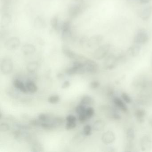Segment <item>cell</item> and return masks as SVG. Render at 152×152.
<instances>
[{
	"label": "cell",
	"mask_w": 152,
	"mask_h": 152,
	"mask_svg": "<svg viewBox=\"0 0 152 152\" xmlns=\"http://www.w3.org/2000/svg\"><path fill=\"white\" fill-rule=\"evenodd\" d=\"M111 49V45L109 43L104 44L99 47L94 51L93 57L96 60H101L106 57Z\"/></svg>",
	"instance_id": "obj_3"
},
{
	"label": "cell",
	"mask_w": 152,
	"mask_h": 152,
	"mask_svg": "<svg viewBox=\"0 0 152 152\" xmlns=\"http://www.w3.org/2000/svg\"><path fill=\"white\" fill-rule=\"evenodd\" d=\"M50 121L52 123L54 128H56L64 124V118L62 117H56L52 118Z\"/></svg>",
	"instance_id": "obj_28"
},
{
	"label": "cell",
	"mask_w": 152,
	"mask_h": 152,
	"mask_svg": "<svg viewBox=\"0 0 152 152\" xmlns=\"http://www.w3.org/2000/svg\"><path fill=\"white\" fill-rule=\"evenodd\" d=\"M116 58L114 56H108L105 61V66L108 69H111L114 66L116 63Z\"/></svg>",
	"instance_id": "obj_19"
},
{
	"label": "cell",
	"mask_w": 152,
	"mask_h": 152,
	"mask_svg": "<svg viewBox=\"0 0 152 152\" xmlns=\"http://www.w3.org/2000/svg\"><path fill=\"white\" fill-rule=\"evenodd\" d=\"M105 123L102 120H98L94 123L93 129L96 131H101L104 129Z\"/></svg>",
	"instance_id": "obj_22"
},
{
	"label": "cell",
	"mask_w": 152,
	"mask_h": 152,
	"mask_svg": "<svg viewBox=\"0 0 152 152\" xmlns=\"http://www.w3.org/2000/svg\"><path fill=\"white\" fill-rule=\"evenodd\" d=\"M62 39L65 42L71 41L73 39V34L72 31V23L69 20L65 21L60 27Z\"/></svg>",
	"instance_id": "obj_1"
},
{
	"label": "cell",
	"mask_w": 152,
	"mask_h": 152,
	"mask_svg": "<svg viewBox=\"0 0 152 152\" xmlns=\"http://www.w3.org/2000/svg\"><path fill=\"white\" fill-rule=\"evenodd\" d=\"M62 51L64 55L68 58L74 60L80 61L81 60H85L86 58L83 56L76 54L66 45H63L62 47Z\"/></svg>",
	"instance_id": "obj_6"
},
{
	"label": "cell",
	"mask_w": 152,
	"mask_h": 152,
	"mask_svg": "<svg viewBox=\"0 0 152 152\" xmlns=\"http://www.w3.org/2000/svg\"><path fill=\"white\" fill-rule=\"evenodd\" d=\"M149 39L148 34L145 30L138 31L134 37V42L136 44L142 45L147 42Z\"/></svg>",
	"instance_id": "obj_8"
},
{
	"label": "cell",
	"mask_w": 152,
	"mask_h": 152,
	"mask_svg": "<svg viewBox=\"0 0 152 152\" xmlns=\"http://www.w3.org/2000/svg\"><path fill=\"white\" fill-rule=\"evenodd\" d=\"M14 87L20 91L21 92L24 94L28 93V91L26 88V85L20 80L18 79H15L13 81Z\"/></svg>",
	"instance_id": "obj_16"
},
{
	"label": "cell",
	"mask_w": 152,
	"mask_h": 152,
	"mask_svg": "<svg viewBox=\"0 0 152 152\" xmlns=\"http://www.w3.org/2000/svg\"><path fill=\"white\" fill-rule=\"evenodd\" d=\"M66 73L69 76L75 74H83L86 72L84 64L81 61L75 60L73 63L72 67L66 69Z\"/></svg>",
	"instance_id": "obj_2"
},
{
	"label": "cell",
	"mask_w": 152,
	"mask_h": 152,
	"mask_svg": "<svg viewBox=\"0 0 152 152\" xmlns=\"http://www.w3.org/2000/svg\"><path fill=\"white\" fill-rule=\"evenodd\" d=\"M89 38L87 36H83L81 37L80 39L79 40V43L80 45L83 47L85 45H87L88 44V41Z\"/></svg>",
	"instance_id": "obj_38"
},
{
	"label": "cell",
	"mask_w": 152,
	"mask_h": 152,
	"mask_svg": "<svg viewBox=\"0 0 152 152\" xmlns=\"http://www.w3.org/2000/svg\"><path fill=\"white\" fill-rule=\"evenodd\" d=\"M113 102L117 108L124 113H126L128 110V107L124 101L122 99L118 97H115L113 98Z\"/></svg>",
	"instance_id": "obj_13"
},
{
	"label": "cell",
	"mask_w": 152,
	"mask_h": 152,
	"mask_svg": "<svg viewBox=\"0 0 152 152\" xmlns=\"http://www.w3.org/2000/svg\"><path fill=\"white\" fill-rule=\"evenodd\" d=\"M39 67V64L36 61L30 62L26 66V70L30 73L35 72Z\"/></svg>",
	"instance_id": "obj_23"
},
{
	"label": "cell",
	"mask_w": 152,
	"mask_h": 152,
	"mask_svg": "<svg viewBox=\"0 0 152 152\" xmlns=\"http://www.w3.org/2000/svg\"><path fill=\"white\" fill-rule=\"evenodd\" d=\"M152 0H140V1L142 4H148Z\"/></svg>",
	"instance_id": "obj_47"
},
{
	"label": "cell",
	"mask_w": 152,
	"mask_h": 152,
	"mask_svg": "<svg viewBox=\"0 0 152 152\" xmlns=\"http://www.w3.org/2000/svg\"><path fill=\"white\" fill-rule=\"evenodd\" d=\"M71 1H72V2L83 4V5L84 3V0H71Z\"/></svg>",
	"instance_id": "obj_46"
},
{
	"label": "cell",
	"mask_w": 152,
	"mask_h": 152,
	"mask_svg": "<svg viewBox=\"0 0 152 152\" xmlns=\"http://www.w3.org/2000/svg\"><path fill=\"white\" fill-rule=\"evenodd\" d=\"M146 115V112L143 109H138L135 112V115L138 121L140 123L144 122V119Z\"/></svg>",
	"instance_id": "obj_26"
},
{
	"label": "cell",
	"mask_w": 152,
	"mask_h": 152,
	"mask_svg": "<svg viewBox=\"0 0 152 152\" xmlns=\"http://www.w3.org/2000/svg\"><path fill=\"white\" fill-rule=\"evenodd\" d=\"M31 151L34 152H40L43 151V147L39 142H34L31 147Z\"/></svg>",
	"instance_id": "obj_29"
},
{
	"label": "cell",
	"mask_w": 152,
	"mask_h": 152,
	"mask_svg": "<svg viewBox=\"0 0 152 152\" xmlns=\"http://www.w3.org/2000/svg\"><path fill=\"white\" fill-rule=\"evenodd\" d=\"M60 97L57 95H52L50 96L48 99L49 103L51 104H57L60 101Z\"/></svg>",
	"instance_id": "obj_31"
},
{
	"label": "cell",
	"mask_w": 152,
	"mask_h": 152,
	"mask_svg": "<svg viewBox=\"0 0 152 152\" xmlns=\"http://www.w3.org/2000/svg\"><path fill=\"white\" fill-rule=\"evenodd\" d=\"M87 107L85 106L79 104L75 108V111H76V113L79 115L84 114L86 112Z\"/></svg>",
	"instance_id": "obj_33"
},
{
	"label": "cell",
	"mask_w": 152,
	"mask_h": 152,
	"mask_svg": "<svg viewBox=\"0 0 152 152\" xmlns=\"http://www.w3.org/2000/svg\"><path fill=\"white\" fill-rule=\"evenodd\" d=\"M10 129V126L7 123H1L0 124V131L1 132H6Z\"/></svg>",
	"instance_id": "obj_36"
},
{
	"label": "cell",
	"mask_w": 152,
	"mask_h": 152,
	"mask_svg": "<svg viewBox=\"0 0 152 152\" xmlns=\"http://www.w3.org/2000/svg\"><path fill=\"white\" fill-rule=\"evenodd\" d=\"M34 26L38 29H44L47 26V23L44 18L41 16L35 17L34 21Z\"/></svg>",
	"instance_id": "obj_14"
},
{
	"label": "cell",
	"mask_w": 152,
	"mask_h": 152,
	"mask_svg": "<svg viewBox=\"0 0 152 152\" xmlns=\"http://www.w3.org/2000/svg\"><path fill=\"white\" fill-rule=\"evenodd\" d=\"M22 51L25 56H30L35 53L36 48L33 44H26L22 47Z\"/></svg>",
	"instance_id": "obj_15"
},
{
	"label": "cell",
	"mask_w": 152,
	"mask_h": 152,
	"mask_svg": "<svg viewBox=\"0 0 152 152\" xmlns=\"http://www.w3.org/2000/svg\"><path fill=\"white\" fill-rule=\"evenodd\" d=\"M121 98L125 103H127V104H130L132 101V99L131 97L125 92H123L122 93Z\"/></svg>",
	"instance_id": "obj_37"
},
{
	"label": "cell",
	"mask_w": 152,
	"mask_h": 152,
	"mask_svg": "<svg viewBox=\"0 0 152 152\" xmlns=\"http://www.w3.org/2000/svg\"><path fill=\"white\" fill-rule=\"evenodd\" d=\"M21 44L20 39L17 37L9 38L5 42L4 46L5 48L8 50L12 51L17 49Z\"/></svg>",
	"instance_id": "obj_7"
},
{
	"label": "cell",
	"mask_w": 152,
	"mask_h": 152,
	"mask_svg": "<svg viewBox=\"0 0 152 152\" xmlns=\"http://www.w3.org/2000/svg\"><path fill=\"white\" fill-rule=\"evenodd\" d=\"M26 85L28 92L30 93H34L38 91V87L33 81L29 80L26 82Z\"/></svg>",
	"instance_id": "obj_25"
},
{
	"label": "cell",
	"mask_w": 152,
	"mask_h": 152,
	"mask_svg": "<svg viewBox=\"0 0 152 152\" xmlns=\"http://www.w3.org/2000/svg\"><path fill=\"white\" fill-rule=\"evenodd\" d=\"M52 118L49 115L45 113L40 114L38 116V119L42 122L50 121Z\"/></svg>",
	"instance_id": "obj_32"
},
{
	"label": "cell",
	"mask_w": 152,
	"mask_h": 152,
	"mask_svg": "<svg viewBox=\"0 0 152 152\" xmlns=\"http://www.w3.org/2000/svg\"><path fill=\"white\" fill-rule=\"evenodd\" d=\"M70 85H71V83H70V82L69 81L66 80L63 83L62 86H61V88L62 89H66L69 88Z\"/></svg>",
	"instance_id": "obj_44"
},
{
	"label": "cell",
	"mask_w": 152,
	"mask_h": 152,
	"mask_svg": "<svg viewBox=\"0 0 152 152\" xmlns=\"http://www.w3.org/2000/svg\"><path fill=\"white\" fill-rule=\"evenodd\" d=\"M83 9V4L72 2L68 6L67 12L70 17L75 18L82 13Z\"/></svg>",
	"instance_id": "obj_4"
},
{
	"label": "cell",
	"mask_w": 152,
	"mask_h": 152,
	"mask_svg": "<svg viewBox=\"0 0 152 152\" xmlns=\"http://www.w3.org/2000/svg\"><path fill=\"white\" fill-rule=\"evenodd\" d=\"M14 68V64L12 59L9 58H4L1 63V71L3 74L7 75L12 72Z\"/></svg>",
	"instance_id": "obj_5"
},
{
	"label": "cell",
	"mask_w": 152,
	"mask_h": 152,
	"mask_svg": "<svg viewBox=\"0 0 152 152\" xmlns=\"http://www.w3.org/2000/svg\"><path fill=\"white\" fill-rule=\"evenodd\" d=\"M115 139L114 133L110 130L107 131L103 133L101 137V140L103 143L105 145L112 144Z\"/></svg>",
	"instance_id": "obj_12"
},
{
	"label": "cell",
	"mask_w": 152,
	"mask_h": 152,
	"mask_svg": "<svg viewBox=\"0 0 152 152\" xmlns=\"http://www.w3.org/2000/svg\"><path fill=\"white\" fill-rule=\"evenodd\" d=\"M94 102L93 98L90 96H84L81 99L80 104L87 107V106H91L94 104Z\"/></svg>",
	"instance_id": "obj_20"
},
{
	"label": "cell",
	"mask_w": 152,
	"mask_h": 152,
	"mask_svg": "<svg viewBox=\"0 0 152 152\" xmlns=\"http://www.w3.org/2000/svg\"><path fill=\"white\" fill-rule=\"evenodd\" d=\"M86 136L83 133H79L73 137L72 143L74 145H78L81 144L85 139Z\"/></svg>",
	"instance_id": "obj_21"
},
{
	"label": "cell",
	"mask_w": 152,
	"mask_h": 152,
	"mask_svg": "<svg viewBox=\"0 0 152 152\" xmlns=\"http://www.w3.org/2000/svg\"><path fill=\"white\" fill-rule=\"evenodd\" d=\"M85 114H86L88 119H90L94 115V114H95V110H94V108L91 107V106L88 107L86 109Z\"/></svg>",
	"instance_id": "obj_34"
},
{
	"label": "cell",
	"mask_w": 152,
	"mask_h": 152,
	"mask_svg": "<svg viewBox=\"0 0 152 152\" xmlns=\"http://www.w3.org/2000/svg\"><path fill=\"white\" fill-rule=\"evenodd\" d=\"M152 14V6L145 7L141 11L140 17L143 20H146L151 16Z\"/></svg>",
	"instance_id": "obj_18"
},
{
	"label": "cell",
	"mask_w": 152,
	"mask_h": 152,
	"mask_svg": "<svg viewBox=\"0 0 152 152\" xmlns=\"http://www.w3.org/2000/svg\"><path fill=\"white\" fill-rule=\"evenodd\" d=\"M104 40V37L100 34L93 35L89 38L87 46L92 48L99 46Z\"/></svg>",
	"instance_id": "obj_10"
},
{
	"label": "cell",
	"mask_w": 152,
	"mask_h": 152,
	"mask_svg": "<svg viewBox=\"0 0 152 152\" xmlns=\"http://www.w3.org/2000/svg\"><path fill=\"white\" fill-rule=\"evenodd\" d=\"M100 86V83L97 81H94L90 83V88L92 89L97 88Z\"/></svg>",
	"instance_id": "obj_42"
},
{
	"label": "cell",
	"mask_w": 152,
	"mask_h": 152,
	"mask_svg": "<svg viewBox=\"0 0 152 152\" xmlns=\"http://www.w3.org/2000/svg\"><path fill=\"white\" fill-rule=\"evenodd\" d=\"M78 119H79V121L81 123H83L87 121V120H88L85 113L79 115Z\"/></svg>",
	"instance_id": "obj_43"
},
{
	"label": "cell",
	"mask_w": 152,
	"mask_h": 152,
	"mask_svg": "<svg viewBox=\"0 0 152 152\" xmlns=\"http://www.w3.org/2000/svg\"><path fill=\"white\" fill-rule=\"evenodd\" d=\"M66 122H76L77 121L76 117L72 115H69L66 116Z\"/></svg>",
	"instance_id": "obj_41"
},
{
	"label": "cell",
	"mask_w": 152,
	"mask_h": 152,
	"mask_svg": "<svg viewBox=\"0 0 152 152\" xmlns=\"http://www.w3.org/2000/svg\"><path fill=\"white\" fill-rule=\"evenodd\" d=\"M86 72L96 74L99 70V65L95 61L90 59H86L83 62Z\"/></svg>",
	"instance_id": "obj_9"
},
{
	"label": "cell",
	"mask_w": 152,
	"mask_h": 152,
	"mask_svg": "<svg viewBox=\"0 0 152 152\" xmlns=\"http://www.w3.org/2000/svg\"><path fill=\"white\" fill-rule=\"evenodd\" d=\"M11 22V17L8 13L4 14L2 15L1 19V25L3 27L7 26Z\"/></svg>",
	"instance_id": "obj_27"
},
{
	"label": "cell",
	"mask_w": 152,
	"mask_h": 152,
	"mask_svg": "<svg viewBox=\"0 0 152 152\" xmlns=\"http://www.w3.org/2000/svg\"><path fill=\"white\" fill-rule=\"evenodd\" d=\"M76 122H66L65 126L66 129L67 130L73 129L76 127Z\"/></svg>",
	"instance_id": "obj_40"
},
{
	"label": "cell",
	"mask_w": 152,
	"mask_h": 152,
	"mask_svg": "<svg viewBox=\"0 0 152 152\" xmlns=\"http://www.w3.org/2000/svg\"><path fill=\"white\" fill-rule=\"evenodd\" d=\"M50 25L53 30L58 31L60 26L59 25V18L57 15H54L51 18L50 21Z\"/></svg>",
	"instance_id": "obj_24"
},
{
	"label": "cell",
	"mask_w": 152,
	"mask_h": 152,
	"mask_svg": "<svg viewBox=\"0 0 152 152\" xmlns=\"http://www.w3.org/2000/svg\"><path fill=\"white\" fill-rule=\"evenodd\" d=\"M141 50V45L135 43L130 47L129 49V52L131 56L133 57H137L140 53Z\"/></svg>",
	"instance_id": "obj_17"
},
{
	"label": "cell",
	"mask_w": 152,
	"mask_h": 152,
	"mask_svg": "<svg viewBox=\"0 0 152 152\" xmlns=\"http://www.w3.org/2000/svg\"><path fill=\"white\" fill-rule=\"evenodd\" d=\"M140 147L142 151H149L152 148V140L148 136L142 137L140 141Z\"/></svg>",
	"instance_id": "obj_11"
},
{
	"label": "cell",
	"mask_w": 152,
	"mask_h": 152,
	"mask_svg": "<svg viewBox=\"0 0 152 152\" xmlns=\"http://www.w3.org/2000/svg\"><path fill=\"white\" fill-rule=\"evenodd\" d=\"M91 131H92V128L88 124L85 125L83 128V133L86 137H88L91 135Z\"/></svg>",
	"instance_id": "obj_35"
},
{
	"label": "cell",
	"mask_w": 152,
	"mask_h": 152,
	"mask_svg": "<svg viewBox=\"0 0 152 152\" xmlns=\"http://www.w3.org/2000/svg\"><path fill=\"white\" fill-rule=\"evenodd\" d=\"M42 122L40 121L39 119H33L31 120L30 122V124L34 127H41Z\"/></svg>",
	"instance_id": "obj_39"
},
{
	"label": "cell",
	"mask_w": 152,
	"mask_h": 152,
	"mask_svg": "<svg viewBox=\"0 0 152 152\" xmlns=\"http://www.w3.org/2000/svg\"><path fill=\"white\" fill-rule=\"evenodd\" d=\"M126 136H127V139L128 141H133L135 137V131L134 129L132 128H129L127 130V133H126Z\"/></svg>",
	"instance_id": "obj_30"
},
{
	"label": "cell",
	"mask_w": 152,
	"mask_h": 152,
	"mask_svg": "<svg viewBox=\"0 0 152 152\" xmlns=\"http://www.w3.org/2000/svg\"><path fill=\"white\" fill-rule=\"evenodd\" d=\"M56 77L58 79V80H61L64 79V75L63 74L59 73H58Z\"/></svg>",
	"instance_id": "obj_45"
}]
</instances>
